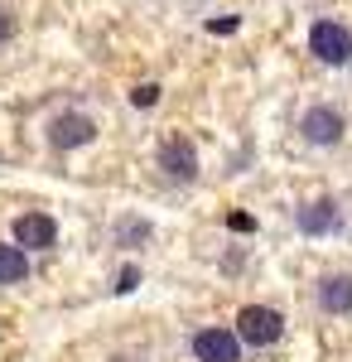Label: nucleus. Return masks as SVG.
<instances>
[{
    "mask_svg": "<svg viewBox=\"0 0 352 362\" xmlns=\"http://www.w3.org/2000/svg\"><path fill=\"white\" fill-rule=\"evenodd\" d=\"M10 39H15V15L0 5V44H10Z\"/></svg>",
    "mask_w": 352,
    "mask_h": 362,
    "instance_id": "f8f14e48",
    "label": "nucleus"
},
{
    "mask_svg": "<svg viewBox=\"0 0 352 362\" xmlns=\"http://www.w3.org/2000/svg\"><path fill=\"white\" fill-rule=\"evenodd\" d=\"M136 285H140V271H136V266H126V271H121V285H116V290L126 295V290H136Z\"/></svg>",
    "mask_w": 352,
    "mask_h": 362,
    "instance_id": "ddd939ff",
    "label": "nucleus"
},
{
    "mask_svg": "<svg viewBox=\"0 0 352 362\" xmlns=\"http://www.w3.org/2000/svg\"><path fill=\"white\" fill-rule=\"evenodd\" d=\"M160 169L169 179H193L198 174V155H193V145L184 136H169L160 145Z\"/></svg>",
    "mask_w": 352,
    "mask_h": 362,
    "instance_id": "0eeeda50",
    "label": "nucleus"
},
{
    "mask_svg": "<svg viewBox=\"0 0 352 362\" xmlns=\"http://www.w3.org/2000/svg\"><path fill=\"white\" fill-rule=\"evenodd\" d=\"M208 29H213V34H232V29H237V15H227V20H213Z\"/></svg>",
    "mask_w": 352,
    "mask_h": 362,
    "instance_id": "4468645a",
    "label": "nucleus"
},
{
    "mask_svg": "<svg viewBox=\"0 0 352 362\" xmlns=\"http://www.w3.org/2000/svg\"><path fill=\"white\" fill-rule=\"evenodd\" d=\"M299 232L304 237H324V232H333L338 227V203L333 198H319V203H309V208H299Z\"/></svg>",
    "mask_w": 352,
    "mask_h": 362,
    "instance_id": "6e6552de",
    "label": "nucleus"
},
{
    "mask_svg": "<svg viewBox=\"0 0 352 362\" xmlns=\"http://www.w3.org/2000/svg\"><path fill=\"white\" fill-rule=\"evenodd\" d=\"M319 305H324V314H352V276L319 280Z\"/></svg>",
    "mask_w": 352,
    "mask_h": 362,
    "instance_id": "1a4fd4ad",
    "label": "nucleus"
},
{
    "mask_svg": "<svg viewBox=\"0 0 352 362\" xmlns=\"http://www.w3.org/2000/svg\"><path fill=\"white\" fill-rule=\"evenodd\" d=\"M29 276V251L25 247H0V285H20Z\"/></svg>",
    "mask_w": 352,
    "mask_h": 362,
    "instance_id": "9d476101",
    "label": "nucleus"
},
{
    "mask_svg": "<svg viewBox=\"0 0 352 362\" xmlns=\"http://www.w3.org/2000/svg\"><path fill=\"white\" fill-rule=\"evenodd\" d=\"M58 242V223L49 218V213H20L15 218V247L25 251H44Z\"/></svg>",
    "mask_w": 352,
    "mask_h": 362,
    "instance_id": "423d86ee",
    "label": "nucleus"
},
{
    "mask_svg": "<svg viewBox=\"0 0 352 362\" xmlns=\"http://www.w3.org/2000/svg\"><path fill=\"white\" fill-rule=\"evenodd\" d=\"M309 54L319 63H328V68L352 63V29L338 25V20H314L309 25Z\"/></svg>",
    "mask_w": 352,
    "mask_h": 362,
    "instance_id": "f257e3e1",
    "label": "nucleus"
},
{
    "mask_svg": "<svg viewBox=\"0 0 352 362\" xmlns=\"http://www.w3.org/2000/svg\"><path fill=\"white\" fill-rule=\"evenodd\" d=\"M97 140V121L82 112H63L49 121V145L54 150H78V145H92Z\"/></svg>",
    "mask_w": 352,
    "mask_h": 362,
    "instance_id": "39448f33",
    "label": "nucleus"
},
{
    "mask_svg": "<svg viewBox=\"0 0 352 362\" xmlns=\"http://www.w3.org/2000/svg\"><path fill=\"white\" fill-rule=\"evenodd\" d=\"M232 329H237V338L251 343V348H275L280 334H285V319H280L275 309H266V305H246Z\"/></svg>",
    "mask_w": 352,
    "mask_h": 362,
    "instance_id": "f03ea898",
    "label": "nucleus"
},
{
    "mask_svg": "<svg viewBox=\"0 0 352 362\" xmlns=\"http://www.w3.org/2000/svg\"><path fill=\"white\" fill-rule=\"evenodd\" d=\"M299 136L309 140V145H338V140L348 136V116L338 112V107H309V112L299 116Z\"/></svg>",
    "mask_w": 352,
    "mask_h": 362,
    "instance_id": "20e7f679",
    "label": "nucleus"
},
{
    "mask_svg": "<svg viewBox=\"0 0 352 362\" xmlns=\"http://www.w3.org/2000/svg\"><path fill=\"white\" fill-rule=\"evenodd\" d=\"M242 338L237 329H222V324H208L193 334V358L198 362H242Z\"/></svg>",
    "mask_w": 352,
    "mask_h": 362,
    "instance_id": "7ed1b4c3",
    "label": "nucleus"
},
{
    "mask_svg": "<svg viewBox=\"0 0 352 362\" xmlns=\"http://www.w3.org/2000/svg\"><path fill=\"white\" fill-rule=\"evenodd\" d=\"M131 102H136V107H155V102H160V87H155V83H140L136 92H131Z\"/></svg>",
    "mask_w": 352,
    "mask_h": 362,
    "instance_id": "9b49d317",
    "label": "nucleus"
}]
</instances>
